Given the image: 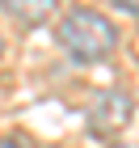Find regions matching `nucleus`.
<instances>
[{
  "label": "nucleus",
  "mask_w": 139,
  "mask_h": 148,
  "mask_svg": "<svg viewBox=\"0 0 139 148\" xmlns=\"http://www.w3.org/2000/svg\"><path fill=\"white\" fill-rule=\"evenodd\" d=\"M59 42H63V51L72 59L97 64V59H105L118 47V30L105 21L101 13H93V9H72L59 21Z\"/></svg>",
  "instance_id": "f257e3e1"
},
{
  "label": "nucleus",
  "mask_w": 139,
  "mask_h": 148,
  "mask_svg": "<svg viewBox=\"0 0 139 148\" xmlns=\"http://www.w3.org/2000/svg\"><path fill=\"white\" fill-rule=\"evenodd\" d=\"M114 9H122V13H131V17H139V0H110Z\"/></svg>",
  "instance_id": "20e7f679"
},
{
  "label": "nucleus",
  "mask_w": 139,
  "mask_h": 148,
  "mask_svg": "<svg viewBox=\"0 0 139 148\" xmlns=\"http://www.w3.org/2000/svg\"><path fill=\"white\" fill-rule=\"evenodd\" d=\"M0 148H21V144H17V140H0Z\"/></svg>",
  "instance_id": "39448f33"
},
{
  "label": "nucleus",
  "mask_w": 139,
  "mask_h": 148,
  "mask_svg": "<svg viewBox=\"0 0 139 148\" xmlns=\"http://www.w3.org/2000/svg\"><path fill=\"white\" fill-rule=\"evenodd\" d=\"M0 9L9 13V17H17L21 25H46L55 17L59 0H0Z\"/></svg>",
  "instance_id": "7ed1b4c3"
},
{
  "label": "nucleus",
  "mask_w": 139,
  "mask_h": 148,
  "mask_svg": "<svg viewBox=\"0 0 139 148\" xmlns=\"http://www.w3.org/2000/svg\"><path fill=\"white\" fill-rule=\"evenodd\" d=\"M84 119H89L93 136H114V131H122L127 119H131V97L118 93V89H101V93H93Z\"/></svg>",
  "instance_id": "f03ea898"
}]
</instances>
